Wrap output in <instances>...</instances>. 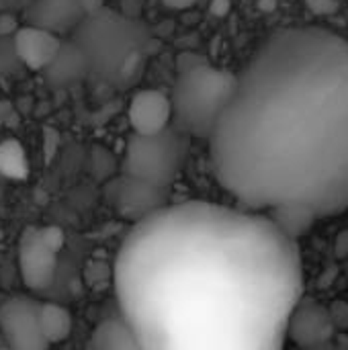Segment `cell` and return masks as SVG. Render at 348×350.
<instances>
[{
	"label": "cell",
	"instance_id": "cell-3",
	"mask_svg": "<svg viewBox=\"0 0 348 350\" xmlns=\"http://www.w3.org/2000/svg\"><path fill=\"white\" fill-rule=\"evenodd\" d=\"M72 33L88 59L90 76L109 84L129 78L152 41L142 21L107 6L86 12Z\"/></svg>",
	"mask_w": 348,
	"mask_h": 350
},
{
	"label": "cell",
	"instance_id": "cell-23",
	"mask_svg": "<svg viewBox=\"0 0 348 350\" xmlns=\"http://www.w3.org/2000/svg\"><path fill=\"white\" fill-rule=\"evenodd\" d=\"M197 0H162V4L170 10H187L195 4Z\"/></svg>",
	"mask_w": 348,
	"mask_h": 350
},
{
	"label": "cell",
	"instance_id": "cell-2",
	"mask_svg": "<svg viewBox=\"0 0 348 350\" xmlns=\"http://www.w3.org/2000/svg\"><path fill=\"white\" fill-rule=\"evenodd\" d=\"M211 166L238 205L299 240L348 209V41L324 27L269 35L209 135Z\"/></svg>",
	"mask_w": 348,
	"mask_h": 350
},
{
	"label": "cell",
	"instance_id": "cell-22",
	"mask_svg": "<svg viewBox=\"0 0 348 350\" xmlns=\"http://www.w3.org/2000/svg\"><path fill=\"white\" fill-rule=\"evenodd\" d=\"M232 8V0H211L209 2V12L213 16H226Z\"/></svg>",
	"mask_w": 348,
	"mask_h": 350
},
{
	"label": "cell",
	"instance_id": "cell-20",
	"mask_svg": "<svg viewBox=\"0 0 348 350\" xmlns=\"http://www.w3.org/2000/svg\"><path fill=\"white\" fill-rule=\"evenodd\" d=\"M18 29V21L12 12L0 10V37H12Z\"/></svg>",
	"mask_w": 348,
	"mask_h": 350
},
{
	"label": "cell",
	"instance_id": "cell-13",
	"mask_svg": "<svg viewBox=\"0 0 348 350\" xmlns=\"http://www.w3.org/2000/svg\"><path fill=\"white\" fill-rule=\"evenodd\" d=\"M41 72H43L45 82L51 84V86H57V88L76 84L82 78L90 76L88 59H86L82 47L74 39H70L68 43L62 41L57 53L53 55V59Z\"/></svg>",
	"mask_w": 348,
	"mask_h": 350
},
{
	"label": "cell",
	"instance_id": "cell-26",
	"mask_svg": "<svg viewBox=\"0 0 348 350\" xmlns=\"http://www.w3.org/2000/svg\"><path fill=\"white\" fill-rule=\"evenodd\" d=\"M84 2V8L86 12H92V10H98L103 6V0H82Z\"/></svg>",
	"mask_w": 348,
	"mask_h": 350
},
{
	"label": "cell",
	"instance_id": "cell-21",
	"mask_svg": "<svg viewBox=\"0 0 348 350\" xmlns=\"http://www.w3.org/2000/svg\"><path fill=\"white\" fill-rule=\"evenodd\" d=\"M314 14H332L338 10L336 0H306Z\"/></svg>",
	"mask_w": 348,
	"mask_h": 350
},
{
	"label": "cell",
	"instance_id": "cell-18",
	"mask_svg": "<svg viewBox=\"0 0 348 350\" xmlns=\"http://www.w3.org/2000/svg\"><path fill=\"white\" fill-rule=\"evenodd\" d=\"M328 310L336 326V332H348V301H334Z\"/></svg>",
	"mask_w": 348,
	"mask_h": 350
},
{
	"label": "cell",
	"instance_id": "cell-4",
	"mask_svg": "<svg viewBox=\"0 0 348 350\" xmlns=\"http://www.w3.org/2000/svg\"><path fill=\"white\" fill-rule=\"evenodd\" d=\"M236 78L238 74L217 68L207 59L178 70L172 92L168 94L172 105L170 125L187 137L209 139L222 111L232 98Z\"/></svg>",
	"mask_w": 348,
	"mask_h": 350
},
{
	"label": "cell",
	"instance_id": "cell-17",
	"mask_svg": "<svg viewBox=\"0 0 348 350\" xmlns=\"http://www.w3.org/2000/svg\"><path fill=\"white\" fill-rule=\"evenodd\" d=\"M16 66H21V62L16 57L12 37H0V76L12 74Z\"/></svg>",
	"mask_w": 348,
	"mask_h": 350
},
{
	"label": "cell",
	"instance_id": "cell-5",
	"mask_svg": "<svg viewBox=\"0 0 348 350\" xmlns=\"http://www.w3.org/2000/svg\"><path fill=\"white\" fill-rule=\"evenodd\" d=\"M185 137L172 125L158 133H131L125 142L123 174L170 189L185 164Z\"/></svg>",
	"mask_w": 348,
	"mask_h": 350
},
{
	"label": "cell",
	"instance_id": "cell-27",
	"mask_svg": "<svg viewBox=\"0 0 348 350\" xmlns=\"http://www.w3.org/2000/svg\"><path fill=\"white\" fill-rule=\"evenodd\" d=\"M12 2H14V0H0V10H6Z\"/></svg>",
	"mask_w": 348,
	"mask_h": 350
},
{
	"label": "cell",
	"instance_id": "cell-9",
	"mask_svg": "<svg viewBox=\"0 0 348 350\" xmlns=\"http://www.w3.org/2000/svg\"><path fill=\"white\" fill-rule=\"evenodd\" d=\"M109 199L117 213H121L127 219L139 221L166 205L168 189L123 174L119 180L111 185Z\"/></svg>",
	"mask_w": 348,
	"mask_h": 350
},
{
	"label": "cell",
	"instance_id": "cell-12",
	"mask_svg": "<svg viewBox=\"0 0 348 350\" xmlns=\"http://www.w3.org/2000/svg\"><path fill=\"white\" fill-rule=\"evenodd\" d=\"M84 14L86 8L82 0H33L27 10L29 25L43 27L57 35L64 31H74Z\"/></svg>",
	"mask_w": 348,
	"mask_h": 350
},
{
	"label": "cell",
	"instance_id": "cell-10",
	"mask_svg": "<svg viewBox=\"0 0 348 350\" xmlns=\"http://www.w3.org/2000/svg\"><path fill=\"white\" fill-rule=\"evenodd\" d=\"M127 119L133 133H158L172 121L170 96L156 88H146L133 94L127 107Z\"/></svg>",
	"mask_w": 348,
	"mask_h": 350
},
{
	"label": "cell",
	"instance_id": "cell-7",
	"mask_svg": "<svg viewBox=\"0 0 348 350\" xmlns=\"http://www.w3.org/2000/svg\"><path fill=\"white\" fill-rule=\"evenodd\" d=\"M0 334L14 350L49 347L39 330V304L27 295H12L0 304Z\"/></svg>",
	"mask_w": 348,
	"mask_h": 350
},
{
	"label": "cell",
	"instance_id": "cell-14",
	"mask_svg": "<svg viewBox=\"0 0 348 350\" xmlns=\"http://www.w3.org/2000/svg\"><path fill=\"white\" fill-rule=\"evenodd\" d=\"M90 349L94 350H142L133 328L123 316H113L96 324L90 334Z\"/></svg>",
	"mask_w": 348,
	"mask_h": 350
},
{
	"label": "cell",
	"instance_id": "cell-1",
	"mask_svg": "<svg viewBox=\"0 0 348 350\" xmlns=\"http://www.w3.org/2000/svg\"><path fill=\"white\" fill-rule=\"evenodd\" d=\"M113 281L142 350H275L304 295V265L267 213L189 201L135 221Z\"/></svg>",
	"mask_w": 348,
	"mask_h": 350
},
{
	"label": "cell",
	"instance_id": "cell-19",
	"mask_svg": "<svg viewBox=\"0 0 348 350\" xmlns=\"http://www.w3.org/2000/svg\"><path fill=\"white\" fill-rule=\"evenodd\" d=\"M39 232H41L43 240H45L51 248H55L57 252L64 248V244H66V236H64V232H62L57 226H45V228H39Z\"/></svg>",
	"mask_w": 348,
	"mask_h": 350
},
{
	"label": "cell",
	"instance_id": "cell-25",
	"mask_svg": "<svg viewBox=\"0 0 348 350\" xmlns=\"http://www.w3.org/2000/svg\"><path fill=\"white\" fill-rule=\"evenodd\" d=\"M10 115H12V105H10V100H2L0 98V127L10 119Z\"/></svg>",
	"mask_w": 348,
	"mask_h": 350
},
{
	"label": "cell",
	"instance_id": "cell-11",
	"mask_svg": "<svg viewBox=\"0 0 348 350\" xmlns=\"http://www.w3.org/2000/svg\"><path fill=\"white\" fill-rule=\"evenodd\" d=\"M12 45L23 66L41 72L57 53L62 39L53 31H47L37 25H27L16 29V33L12 35Z\"/></svg>",
	"mask_w": 348,
	"mask_h": 350
},
{
	"label": "cell",
	"instance_id": "cell-6",
	"mask_svg": "<svg viewBox=\"0 0 348 350\" xmlns=\"http://www.w3.org/2000/svg\"><path fill=\"white\" fill-rule=\"evenodd\" d=\"M285 336L299 349L320 350L332 347L336 326L332 322L330 310L314 297L302 295L289 314Z\"/></svg>",
	"mask_w": 348,
	"mask_h": 350
},
{
	"label": "cell",
	"instance_id": "cell-16",
	"mask_svg": "<svg viewBox=\"0 0 348 350\" xmlns=\"http://www.w3.org/2000/svg\"><path fill=\"white\" fill-rule=\"evenodd\" d=\"M0 174L12 180H23L29 176V158L16 139L0 142Z\"/></svg>",
	"mask_w": 348,
	"mask_h": 350
},
{
	"label": "cell",
	"instance_id": "cell-15",
	"mask_svg": "<svg viewBox=\"0 0 348 350\" xmlns=\"http://www.w3.org/2000/svg\"><path fill=\"white\" fill-rule=\"evenodd\" d=\"M72 328L74 320L66 308L57 304H39V330L49 347L68 340Z\"/></svg>",
	"mask_w": 348,
	"mask_h": 350
},
{
	"label": "cell",
	"instance_id": "cell-8",
	"mask_svg": "<svg viewBox=\"0 0 348 350\" xmlns=\"http://www.w3.org/2000/svg\"><path fill=\"white\" fill-rule=\"evenodd\" d=\"M57 250L51 248L39 228H27L18 242V271L31 291H45L53 285L57 273Z\"/></svg>",
	"mask_w": 348,
	"mask_h": 350
},
{
	"label": "cell",
	"instance_id": "cell-24",
	"mask_svg": "<svg viewBox=\"0 0 348 350\" xmlns=\"http://www.w3.org/2000/svg\"><path fill=\"white\" fill-rule=\"evenodd\" d=\"M336 254L338 256H348V230H345L338 238H336Z\"/></svg>",
	"mask_w": 348,
	"mask_h": 350
}]
</instances>
